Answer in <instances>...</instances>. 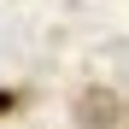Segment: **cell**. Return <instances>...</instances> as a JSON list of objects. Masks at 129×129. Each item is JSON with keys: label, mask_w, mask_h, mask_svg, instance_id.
<instances>
[{"label": "cell", "mask_w": 129, "mask_h": 129, "mask_svg": "<svg viewBox=\"0 0 129 129\" xmlns=\"http://www.w3.org/2000/svg\"><path fill=\"white\" fill-rule=\"evenodd\" d=\"M76 112H82V123H94V129H100V123H106V129L123 123V117H117V94H94V88H88V94L76 100Z\"/></svg>", "instance_id": "1"}]
</instances>
